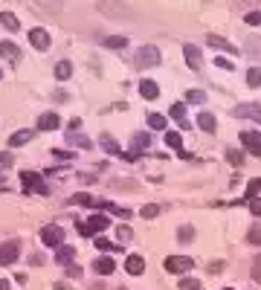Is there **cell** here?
<instances>
[{"label": "cell", "instance_id": "cell-1", "mask_svg": "<svg viewBox=\"0 0 261 290\" xmlns=\"http://www.w3.org/2000/svg\"><path fill=\"white\" fill-rule=\"evenodd\" d=\"M21 183H24L26 192H32V195H49V186L44 183V177L38 171H21Z\"/></svg>", "mask_w": 261, "mask_h": 290}, {"label": "cell", "instance_id": "cell-2", "mask_svg": "<svg viewBox=\"0 0 261 290\" xmlns=\"http://www.w3.org/2000/svg\"><path fill=\"white\" fill-rule=\"evenodd\" d=\"M160 49L157 46H140L137 49V58H134V64H137V70H148L154 67V64H160Z\"/></svg>", "mask_w": 261, "mask_h": 290}, {"label": "cell", "instance_id": "cell-3", "mask_svg": "<svg viewBox=\"0 0 261 290\" xmlns=\"http://www.w3.org/2000/svg\"><path fill=\"white\" fill-rule=\"evenodd\" d=\"M107 226H110V218H107V215H90V220H87V223H82V220L76 223V229L82 232V235H90V238H93L96 232L107 229Z\"/></svg>", "mask_w": 261, "mask_h": 290}, {"label": "cell", "instance_id": "cell-4", "mask_svg": "<svg viewBox=\"0 0 261 290\" xmlns=\"http://www.w3.org/2000/svg\"><path fill=\"white\" fill-rule=\"evenodd\" d=\"M21 255V241L18 238H9V241L0 244V267H9L12 261H18Z\"/></svg>", "mask_w": 261, "mask_h": 290}, {"label": "cell", "instance_id": "cell-5", "mask_svg": "<svg viewBox=\"0 0 261 290\" xmlns=\"http://www.w3.org/2000/svg\"><path fill=\"white\" fill-rule=\"evenodd\" d=\"M61 241H64V229H61L58 223H49V226L41 229V244H44V247H55V250H58Z\"/></svg>", "mask_w": 261, "mask_h": 290}, {"label": "cell", "instance_id": "cell-6", "mask_svg": "<svg viewBox=\"0 0 261 290\" xmlns=\"http://www.w3.org/2000/svg\"><path fill=\"white\" fill-rule=\"evenodd\" d=\"M163 264H166L168 273H177V276H183V273H189L191 267H194V261H191V258H186V255H168Z\"/></svg>", "mask_w": 261, "mask_h": 290}, {"label": "cell", "instance_id": "cell-7", "mask_svg": "<svg viewBox=\"0 0 261 290\" xmlns=\"http://www.w3.org/2000/svg\"><path fill=\"white\" fill-rule=\"evenodd\" d=\"M241 145H244L249 154H255V157H258V154H261V134H258V131H244V134H241Z\"/></svg>", "mask_w": 261, "mask_h": 290}, {"label": "cell", "instance_id": "cell-8", "mask_svg": "<svg viewBox=\"0 0 261 290\" xmlns=\"http://www.w3.org/2000/svg\"><path fill=\"white\" fill-rule=\"evenodd\" d=\"M99 9L105 12V15H122V18H130V15H134L128 6H122V3H116V0H113V3H110V0H102Z\"/></svg>", "mask_w": 261, "mask_h": 290}, {"label": "cell", "instance_id": "cell-9", "mask_svg": "<svg viewBox=\"0 0 261 290\" xmlns=\"http://www.w3.org/2000/svg\"><path fill=\"white\" fill-rule=\"evenodd\" d=\"M29 44L44 52V49H49V35L44 29H29Z\"/></svg>", "mask_w": 261, "mask_h": 290}, {"label": "cell", "instance_id": "cell-10", "mask_svg": "<svg viewBox=\"0 0 261 290\" xmlns=\"http://www.w3.org/2000/svg\"><path fill=\"white\" fill-rule=\"evenodd\" d=\"M93 270L99 273V276H110V273L116 270V261H113V258H107V255H99V258L93 261Z\"/></svg>", "mask_w": 261, "mask_h": 290}, {"label": "cell", "instance_id": "cell-11", "mask_svg": "<svg viewBox=\"0 0 261 290\" xmlns=\"http://www.w3.org/2000/svg\"><path fill=\"white\" fill-rule=\"evenodd\" d=\"M183 55H186V61H189L191 70H201V49L194 44H183Z\"/></svg>", "mask_w": 261, "mask_h": 290}, {"label": "cell", "instance_id": "cell-12", "mask_svg": "<svg viewBox=\"0 0 261 290\" xmlns=\"http://www.w3.org/2000/svg\"><path fill=\"white\" fill-rule=\"evenodd\" d=\"M140 96H143V99H148V102H151V99H157V96H160L157 81H151V79H143V81H140Z\"/></svg>", "mask_w": 261, "mask_h": 290}, {"label": "cell", "instance_id": "cell-13", "mask_svg": "<svg viewBox=\"0 0 261 290\" xmlns=\"http://www.w3.org/2000/svg\"><path fill=\"white\" fill-rule=\"evenodd\" d=\"M125 270H128L130 276H143V273H145L143 255H128V261H125Z\"/></svg>", "mask_w": 261, "mask_h": 290}, {"label": "cell", "instance_id": "cell-14", "mask_svg": "<svg viewBox=\"0 0 261 290\" xmlns=\"http://www.w3.org/2000/svg\"><path fill=\"white\" fill-rule=\"evenodd\" d=\"M206 44L215 46V49H224V52H238L235 46L229 44L226 38H221V35H206Z\"/></svg>", "mask_w": 261, "mask_h": 290}, {"label": "cell", "instance_id": "cell-15", "mask_svg": "<svg viewBox=\"0 0 261 290\" xmlns=\"http://www.w3.org/2000/svg\"><path fill=\"white\" fill-rule=\"evenodd\" d=\"M73 206H99V200H96L93 195H87V192H79V195L70 197Z\"/></svg>", "mask_w": 261, "mask_h": 290}, {"label": "cell", "instance_id": "cell-16", "mask_svg": "<svg viewBox=\"0 0 261 290\" xmlns=\"http://www.w3.org/2000/svg\"><path fill=\"white\" fill-rule=\"evenodd\" d=\"M0 55L9 58V61H18V55H21V49L12 44V41H0Z\"/></svg>", "mask_w": 261, "mask_h": 290}, {"label": "cell", "instance_id": "cell-17", "mask_svg": "<svg viewBox=\"0 0 261 290\" xmlns=\"http://www.w3.org/2000/svg\"><path fill=\"white\" fill-rule=\"evenodd\" d=\"M198 128H201V131H206V134H215V116L212 113H206V110H203L201 116H198Z\"/></svg>", "mask_w": 261, "mask_h": 290}, {"label": "cell", "instance_id": "cell-18", "mask_svg": "<svg viewBox=\"0 0 261 290\" xmlns=\"http://www.w3.org/2000/svg\"><path fill=\"white\" fill-rule=\"evenodd\" d=\"M58 116L55 113H44L41 116V119H38V128H41V131H55V128H58Z\"/></svg>", "mask_w": 261, "mask_h": 290}, {"label": "cell", "instance_id": "cell-19", "mask_svg": "<svg viewBox=\"0 0 261 290\" xmlns=\"http://www.w3.org/2000/svg\"><path fill=\"white\" fill-rule=\"evenodd\" d=\"M73 258H76V250H73V247H64V244H61L58 250H55V261H58V264H70Z\"/></svg>", "mask_w": 261, "mask_h": 290}, {"label": "cell", "instance_id": "cell-20", "mask_svg": "<svg viewBox=\"0 0 261 290\" xmlns=\"http://www.w3.org/2000/svg\"><path fill=\"white\" fill-rule=\"evenodd\" d=\"M0 23H3L9 32H18V29H21V21L15 18L12 12H0Z\"/></svg>", "mask_w": 261, "mask_h": 290}, {"label": "cell", "instance_id": "cell-21", "mask_svg": "<svg viewBox=\"0 0 261 290\" xmlns=\"http://www.w3.org/2000/svg\"><path fill=\"white\" fill-rule=\"evenodd\" d=\"M70 76H73V64H70V61H58V64H55V79L67 81Z\"/></svg>", "mask_w": 261, "mask_h": 290}, {"label": "cell", "instance_id": "cell-22", "mask_svg": "<svg viewBox=\"0 0 261 290\" xmlns=\"http://www.w3.org/2000/svg\"><path fill=\"white\" fill-rule=\"evenodd\" d=\"M171 116L180 122V128H189V122H186V104H183V102L171 104Z\"/></svg>", "mask_w": 261, "mask_h": 290}, {"label": "cell", "instance_id": "cell-23", "mask_svg": "<svg viewBox=\"0 0 261 290\" xmlns=\"http://www.w3.org/2000/svg\"><path fill=\"white\" fill-rule=\"evenodd\" d=\"M166 116L163 113H148V128H151V131H166Z\"/></svg>", "mask_w": 261, "mask_h": 290}, {"label": "cell", "instance_id": "cell-24", "mask_svg": "<svg viewBox=\"0 0 261 290\" xmlns=\"http://www.w3.org/2000/svg\"><path fill=\"white\" fill-rule=\"evenodd\" d=\"M99 142H102V148H105L107 154H122V151H119V145H116V139L110 137V134H102V137H99Z\"/></svg>", "mask_w": 261, "mask_h": 290}, {"label": "cell", "instance_id": "cell-25", "mask_svg": "<svg viewBox=\"0 0 261 290\" xmlns=\"http://www.w3.org/2000/svg\"><path fill=\"white\" fill-rule=\"evenodd\" d=\"M180 142H183V139H180L177 131H166V145H171L177 154H183V145H180Z\"/></svg>", "mask_w": 261, "mask_h": 290}, {"label": "cell", "instance_id": "cell-26", "mask_svg": "<svg viewBox=\"0 0 261 290\" xmlns=\"http://www.w3.org/2000/svg\"><path fill=\"white\" fill-rule=\"evenodd\" d=\"M105 46H107V49H122V46H128V38H122V35H110V38H105Z\"/></svg>", "mask_w": 261, "mask_h": 290}, {"label": "cell", "instance_id": "cell-27", "mask_svg": "<svg viewBox=\"0 0 261 290\" xmlns=\"http://www.w3.org/2000/svg\"><path fill=\"white\" fill-rule=\"evenodd\" d=\"M29 139H32V131H18V134H12L9 145H12V148H18V145H24V142H29Z\"/></svg>", "mask_w": 261, "mask_h": 290}, {"label": "cell", "instance_id": "cell-28", "mask_svg": "<svg viewBox=\"0 0 261 290\" xmlns=\"http://www.w3.org/2000/svg\"><path fill=\"white\" fill-rule=\"evenodd\" d=\"M247 84L249 87H261V67H249L247 70Z\"/></svg>", "mask_w": 261, "mask_h": 290}, {"label": "cell", "instance_id": "cell-29", "mask_svg": "<svg viewBox=\"0 0 261 290\" xmlns=\"http://www.w3.org/2000/svg\"><path fill=\"white\" fill-rule=\"evenodd\" d=\"M67 145H79V148H90L93 142L87 137H79V134H67Z\"/></svg>", "mask_w": 261, "mask_h": 290}, {"label": "cell", "instance_id": "cell-30", "mask_svg": "<svg viewBox=\"0 0 261 290\" xmlns=\"http://www.w3.org/2000/svg\"><path fill=\"white\" fill-rule=\"evenodd\" d=\"M258 192H261V177H255V180H249L247 183V200L258 197Z\"/></svg>", "mask_w": 261, "mask_h": 290}, {"label": "cell", "instance_id": "cell-31", "mask_svg": "<svg viewBox=\"0 0 261 290\" xmlns=\"http://www.w3.org/2000/svg\"><path fill=\"white\" fill-rule=\"evenodd\" d=\"M140 215H143L145 220H151V218H157V215H160V206H157V203H148V206L140 209Z\"/></svg>", "mask_w": 261, "mask_h": 290}, {"label": "cell", "instance_id": "cell-32", "mask_svg": "<svg viewBox=\"0 0 261 290\" xmlns=\"http://www.w3.org/2000/svg\"><path fill=\"white\" fill-rule=\"evenodd\" d=\"M145 145H151V137L148 134H134V154H137V148H145Z\"/></svg>", "mask_w": 261, "mask_h": 290}, {"label": "cell", "instance_id": "cell-33", "mask_svg": "<svg viewBox=\"0 0 261 290\" xmlns=\"http://www.w3.org/2000/svg\"><path fill=\"white\" fill-rule=\"evenodd\" d=\"M247 52L261 58V38H249V41H247Z\"/></svg>", "mask_w": 261, "mask_h": 290}, {"label": "cell", "instance_id": "cell-34", "mask_svg": "<svg viewBox=\"0 0 261 290\" xmlns=\"http://www.w3.org/2000/svg\"><path fill=\"white\" fill-rule=\"evenodd\" d=\"M180 290H201V281L198 278H180Z\"/></svg>", "mask_w": 261, "mask_h": 290}, {"label": "cell", "instance_id": "cell-35", "mask_svg": "<svg viewBox=\"0 0 261 290\" xmlns=\"http://www.w3.org/2000/svg\"><path fill=\"white\" fill-rule=\"evenodd\" d=\"M93 244H96V247H99V250H102V253H110V250H116L110 238H93Z\"/></svg>", "mask_w": 261, "mask_h": 290}, {"label": "cell", "instance_id": "cell-36", "mask_svg": "<svg viewBox=\"0 0 261 290\" xmlns=\"http://www.w3.org/2000/svg\"><path fill=\"white\" fill-rule=\"evenodd\" d=\"M186 99H189L191 104H201V102H206V93L203 90H189L186 93Z\"/></svg>", "mask_w": 261, "mask_h": 290}, {"label": "cell", "instance_id": "cell-37", "mask_svg": "<svg viewBox=\"0 0 261 290\" xmlns=\"http://www.w3.org/2000/svg\"><path fill=\"white\" fill-rule=\"evenodd\" d=\"M252 281H255V284H261V255H255V258H252Z\"/></svg>", "mask_w": 261, "mask_h": 290}, {"label": "cell", "instance_id": "cell-38", "mask_svg": "<svg viewBox=\"0 0 261 290\" xmlns=\"http://www.w3.org/2000/svg\"><path fill=\"white\" fill-rule=\"evenodd\" d=\"M226 160L232 162V165H241V162H244V154L235 151V148H229V151H226Z\"/></svg>", "mask_w": 261, "mask_h": 290}, {"label": "cell", "instance_id": "cell-39", "mask_svg": "<svg viewBox=\"0 0 261 290\" xmlns=\"http://www.w3.org/2000/svg\"><path fill=\"white\" fill-rule=\"evenodd\" d=\"M247 241L255 244V247H261V229H258V226H252V229L247 232Z\"/></svg>", "mask_w": 261, "mask_h": 290}, {"label": "cell", "instance_id": "cell-40", "mask_svg": "<svg viewBox=\"0 0 261 290\" xmlns=\"http://www.w3.org/2000/svg\"><path fill=\"white\" fill-rule=\"evenodd\" d=\"M177 235H180L177 241H194V238H191V235H194V229H191V226H180Z\"/></svg>", "mask_w": 261, "mask_h": 290}, {"label": "cell", "instance_id": "cell-41", "mask_svg": "<svg viewBox=\"0 0 261 290\" xmlns=\"http://www.w3.org/2000/svg\"><path fill=\"white\" fill-rule=\"evenodd\" d=\"M12 162H15V157L9 154V151H0V168H9Z\"/></svg>", "mask_w": 261, "mask_h": 290}, {"label": "cell", "instance_id": "cell-42", "mask_svg": "<svg viewBox=\"0 0 261 290\" xmlns=\"http://www.w3.org/2000/svg\"><path fill=\"white\" fill-rule=\"evenodd\" d=\"M116 238H119V241H130V238H134V232H130L128 226H119V229H116Z\"/></svg>", "mask_w": 261, "mask_h": 290}, {"label": "cell", "instance_id": "cell-43", "mask_svg": "<svg viewBox=\"0 0 261 290\" xmlns=\"http://www.w3.org/2000/svg\"><path fill=\"white\" fill-rule=\"evenodd\" d=\"M244 21H247L249 26H258V23H261V12H247V18H244Z\"/></svg>", "mask_w": 261, "mask_h": 290}, {"label": "cell", "instance_id": "cell-44", "mask_svg": "<svg viewBox=\"0 0 261 290\" xmlns=\"http://www.w3.org/2000/svg\"><path fill=\"white\" fill-rule=\"evenodd\" d=\"M249 212H252V215H261V197H252V200H249Z\"/></svg>", "mask_w": 261, "mask_h": 290}, {"label": "cell", "instance_id": "cell-45", "mask_svg": "<svg viewBox=\"0 0 261 290\" xmlns=\"http://www.w3.org/2000/svg\"><path fill=\"white\" fill-rule=\"evenodd\" d=\"M215 64L221 70H232V61H229V58H215Z\"/></svg>", "mask_w": 261, "mask_h": 290}, {"label": "cell", "instance_id": "cell-46", "mask_svg": "<svg viewBox=\"0 0 261 290\" xmlns=\"http://www.w3.org/2000/svg\"><path fill=\"white\" fill-rule=\"evenodd\" d=\"M67 273H70V278H79V276H82V267L70 264V270H67Z\"/></svg>", "mask_w": 261, "mask_h": 290}, {"label": "cell", "instance_id": "cell-47", "mask_svg": "<svg viewBox=\"0 0 261 290\" xmlns=\"http://www.w3.org/2000/svg\"><path fill=\"white\" fill-rule=\"evenodd\" d=\"M224 270V261H215V264H209V273H221Z\"/></svg>", "mask_w": 261, "mask_h": 290}, {"label": "cell", "instance_id": "cell-48", "mask_svg": "<svg viewBox=\"0 0 261 290\" xmlns=\"http://www.w3.org/2000/svg\"><path fill=\"white\" fill-rule=\"evenodd\" d=\"M55 157H61V160H73L70 151H55Z\"/></svg>", "mask_w": 261, "mask_h": 290}, {"label": "cell", "instance_id": "cell-49", "mask_svg": "<svg viewBox=\"0 0 261 290\" xmlns=\"http://www.w3.org/2000/svg\"><path fill=\"white\" fill-rule=\"evenodd\" d=\"M82 128V119H70V131H79Z\"/></svg>", "mask_w": 261, "mask_h": 290}, {"label": "cell", "instance_id": "cell-50", "mask_svg": "<svg viewBox=\"0 0 261 290\" xmlns=\"http://www.w3.org/2000/svg\"><path fill=\"white\" fill-rule=\"evenodd\" d=\"M0 290H12V287H9V281H6V278H0Z\"/></svg>", "mask_w": 261, "mask_h": 290}, {"label": "cell", "instance_id": "cell-51", "mask_svg": "<svg viewBox=\"0 0 261 290\" xmlns=\"http://www.w3.org/2000/svg\"><path fill=\"white\" fill-rule=\"evenodd\" d=\"M52 290H70V287H67V284H55Z\"/></svg>", "mask_w": 261, "mask_h": 290}, {"label": "cell", "instance_id": "cell-52", "mask_svg": "<svg viewBox=\"0 0 261 290\" xmlns=\"http://www.w3.org/2000/svg\"><path fill=\"white\" fill-rule=\"evenodd\" d=\"M252 119H258V122H261V107H258V110H255V116H252Z\"/></svg>", "mask_w": 261, "mask_h": 290}, {"label": "cell", "instance_id": "cell-53", "mask_svg": "<svg viewBox=\"0 0 261 290\" xmlns=\"http://www.w3.org/2000/svg\"><path fill=\"white\" fill-rule=\"evenodd\" d=\"M224 290H232V287H224Z\"/></svg>", "mask_w": 261, "mask_h": 290}, {"label": "cell", "instance_id": "cell-54", "mask_svg": "<svg viewBox=\"0 0 261 290\" xmlns=\"http://www.w3.org/2000/svg\"><path fill=\"white\" fill-rule=\"evenodd\" d=\"M0 76H3V73H0Z\"/></svg>", "mask_w": 261, "mask_h": 290}]
</instances>
